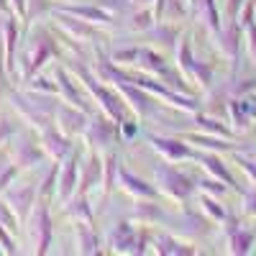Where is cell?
I'll return each mask as SVG.
<instances>
[{
	"instance_id": "6da1fadb",
	"label": "cell",
	"mask_w": 256,
	"mask_h": 256,
	"mask_svg": "<svg viewBox=\"0 0 256 256\" xmlns=\"http://www.w3.org/2000/svg\"><path fill=\"white\" fill-rule=\"evenodd\" d=\"M118 174H120V180H123V187H126L128 192H134V195H141V198H154V195H156L154 187H148L144 180H136L134 174H128L126 169H120V166H118Z\"/></svg>"
},
{
	"instance_id": "7a4b0ae2",
	"label": "cell",
	"mask_w": 256,
	"mask_h": 256,
	"mask_svg": "<svg viewBox=\"0 0 256 256\" xmlns=\"http://www.w3.org/2000/svg\"><path fill=\"white\" fill-rule=\"evenodd\" d=\"M156 172H162V174H166V177H169V184L164 182V190H169L172 195H177V198H184L187 192H190V184H187V180H184V177H180L177 172H172V169H166V166H159Z\"/></svg>"
},
{
	"instance_id": "3957f363",
	"label": "cell",
	"mask_w": 256,
	"mask_h": 256,
	"mask_svg": "<svg viewBox=\"0 0 256 256\" xmlns=\"http://www.w3.org/2000/svg\"><path fill=\"white\" fill-rule=\"evenodd\" d=\"M44 144H46V148L56 156V159H62L67 152H72V146H70V141L67 138H62L59 134H54V131H46L44 134Z\"/></svg>"
},
{
	"instance_id": "277c9868",
	"label": "cell",
	"mask_w": 256,
	"mask_h": 256,
	"mask_svg": "<svg viewBox=\"0 0 256 256\" xmlns=\"http://www.w3.org/2000/svg\"><path fill=\"white\" fill-rule=\"evenodd\" d=\"M77 159H80V154H72L70 166L64 169V174H62V200H67V198H70V192H72V187H74V169H77Z\"/></svg>"
},
{
	"instance_id": "5b68a950",
	"label": "cell",
	"mask_w": 256,
	"mask_h": 256,
	"mask_svg": "<svg viewBox=\"0 0 256 256\" xmlns=\"http://www.w3.org/2000/svg\"><path fill=\"white\" fill-rule=\"evenodd\" d=\"M113 134H116V128H113L110 123H105V120H98V123H92V128H90L88 138H90V141H98V138H100L102 144H110Z\"/></svg>"
},
{
	"instance_id": "8992f818",
	"label": "cell",
	"mask_w": 256,
	"mask_h": 256,
	"mask_svg": "<svg viewBox=\"0 0 256 256\" xmlns=\"http://www.w3.org/2000/svg\"><path fill=\"white\" fill-rule=\"evenodd\" d=\"M31 198H34V187H26V190H20V192H16V195H13V202H18V205H13V208H18L20 220H26V216H28Z\"/></svg>"
},
{
	"instance_id": "52a82bcc",
	"label": "cell",
	"mask_w": 256,
	"mask_h": 256,
	"mask_svg": "<svg viewBox=\"0 0 256 256\" xmlns=\"http://www.w3.org/2000/svg\"><path fill=\"white\" fill-rule=\"evenodd\" d=\"M152 144L159 148L162 154H169V156H187V148H184V146H177V141H166V138H152Z\"/></svg>"
},
{
	"instance_id": "ba28073f",
	"label": "cell",
	"mask_w": 256,
	"mask_h": 256,
	"mask_svg": "<svg viewBox=\"0 0 256 256\" xmlns=\"http://www.w3.org/2000/svg\"><path fill=\"white\" fill-rule=\"evenodd\" d=\"M59 118H64V120H67V123H64V131H67V134H77V131H82V128H84V118L82 116H72L70 110H59Z\"/></svg>"
},
{
	"instance_id": "9c48e42d",
	"label": "cell",
	"mask_w": 256,
	"mask_h": 256,
	"mask_svg": "<svg viewBox=\"0 0 256 256\" xmlns=\"http://www.w3.org/2000/svg\"><path fill=\"white\" fill-rule=\"evenodd\" d=\"M95 180H100V159L98 156H92L90 159V164H88V172H84V177H82V192L88 190V187H92V182Z\"/></svg>"
},
{
	"instance_id": "30bf717a",
	"label": "cell",
	"mask_w": 256,
	"mask_h": 256,
	"mask_svg": "<svg viewBox=\"0 0 256 256\" xmlns=\"http://www.w3.org/2000/svg\"><path fill=\"white\" fill-rule=\"evenodd\" d=\"M6 38H8V70L13 67V44H16V20L6 24Z\"/></svg>"
},
{
	"instance_id": "8fae6325",
	"label": "cell",
	"mask_w": 256,
	"mask_h": 256,
	"mask_svg": "<svg viewBox=\"0 0 256 256\" xmlns=\"http://www.w3.org/2000/svg\"><path fill=\"white\" fill-rule=\"evenodd\" d=\"M77 233H80V236H82V244H84V248H82V251H88V254H90V251H95L92 246H95L98 241L92 238V233H90V228H84V226H80V228H77Z\"/></svg>"
},
{
	"instance_id": "7c38bea8",
	"label": "cell",
	"mask_w": 256,
	"mask_h": 256,
	"mask_svg": "<svg viewBox=\"0 0 256 256\" xmlns=\"http://www.w3.org/2000/svg\"><path fill=\"white\" fill-rule=\"evenodd\" d=\"M0 223H3V226H6V228H10V230H13V228H16V226H13V223H16V220H13V218H10V216H8V210H6V205H0Z\"/></svg>"
},
{
	"instance_id": "4fadbf2b",
	"label": "cell",
	"mask_w": 256,
	"mask_h": 256,
	"mask_svg": "<svg viewBox=\"0 0 256 256\" xmlns=\"http://www.w3.org/2000/svg\"><path fill=\"white\" fill-rule=\"evenodd\" d=\"M54 177H56V169H52L49 177H46V182H44V187H41V192H44V195H49V192H52V182H54Z\"/></svg>"
},
{
	"instance_id": "5bb4252c",
	"label": "cell",
	"mask_w": 256,
	"mask_h": 256,
	"mask_svg": "<svg viewBox=\"0 0 256 256\" xmlns=\"http://www.w3.org/2000/svg\"><path fill=\"white\" fill-rule=\"evenodd\" d=\"M0 244H3V246H6V251H10V254H16V246H13V241H10V238L6 236V233H3V230H0Z\"/></svg>"
},
{
	"instance_id": "9a60e30c",
	"label": "cell",
	"mask_w": 256,
	"mask_h": 256,
	"mask_svg": "<svg viewBox=\"0 0 256 256\" xmlns=\"http://www.w3.org/2000/svg\"><path fill=\"white\" fill-rule=\"evenodd\" d=\"M134 26H136V28H146V26H148V16H146V13L136 16V20H134Z\"/></svg>"
},
{
	"instance_id": "2e32d148",
	"label": "cell",
	"mask_w": 256,
	"mask_h": 256,
	"mask_svg": "<svg viewBox=\"0 0 256 256\" xmlns=\"http://www.w3.org/2000/svg\"><path fill=\"white\" fill-rule=\"evenodd\" d=\"M13 174H16V169H13V166H10V169H6V172H3V174H0V190H3V187H6V182H8V180H10Z\"/></svg>"
},
{
	"instance_id": "e0dca14e",
	"label": "cell",
	"mask_w": 256,
	"mask_h": 256,
	"mask_svg": "<svg viewBox=\"0 0 256 256\" xmlns=\"http://www.w3.org/2000/svg\"><path fill=\"white\" fill-rule=\"evenodd\" d=\"M13 3H16V8H18V13H20V16H24V0H13Z\"/></svg>"
},
{
	"instance_id": "ac0fdd59",
	"label": "cell",
	"mask_w": 256,
	"mask_h": 256,
	"mask_svg": "<svg viewBox=\"0 0 256 256\" xmlns=\"http://www.w3.org/2000/svg\"><path fill=\"white\" fill-rule=\"evenodd\" d=\"M0 8H3V0H0Z\"/></svg>"
}]
</instances>
